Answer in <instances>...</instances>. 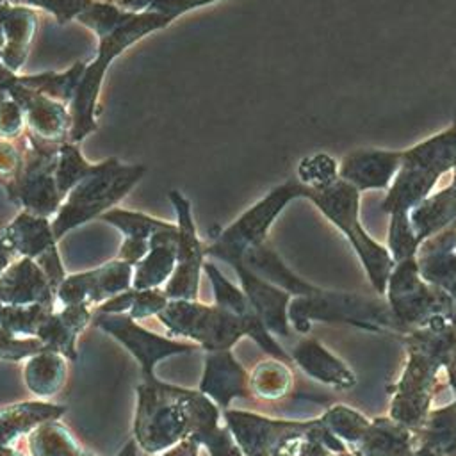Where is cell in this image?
Segmentation results:
<instances>
[{
	"mask_svg": "<svg viewBox=\"0 0 456 456\" xmlns=\"http://www.w3.org/2000/svg\"><path fill=\"white\" fill-rule=\"evenodd\" d=\"M176 244H178V224H171L166 230L157 232L150 239V251L137 262L134 287L150 289L166 280L176 264Z\"/></svg>",
	"mask_w": 456,
	"mask_h": 456,
	"instance_id": "18",
	"label": "cell"
},
{
	"mask_svg": "<svg viewBox=\"0 0 456 456\" xmlns=\"http://www.w3.org/2000/svg\"><path fill=\"white\" fill-rule=\"evenodd\" d=\"M408 217L420 244L451 228L456 221V180L422 200L408 212Z\"/></svg>",
	"mask_w": 456,
	"mask_h": 456,
	"instance_id": "15",
	"label": "cell"
},
{
	"mask_svg": "<svg viewBox=\"0 0 456 456\" xmlns=\"http://www.w3.org/2000/svg\"><path fill=\"white\" fill-rule=\"evenodd\" d=\"M212 2H217V0H150L146 11L159 12L166 16L169 21H173L175 18L185 14L187 11H192L196 7H201Z\"/></svg>",
	"mask_w": 456,
	"mask_h": 456,
	"instance_id": "32",
	"label": "cell"
},
{
	"mask_svg": "<svg viewBox=\"0 0 456 456\" xmlns=\"http://www.w3.org/2000/svg\"><path fill=\"white\" fill-rule=\"evenodd\" d=\"M21 121H23L21 107L12 98L2 100L0 102V134L16 135L21 128Z\"/></svg>",
	"mask_w": 456,
	"mask_h": 456,
	"instance_id": "33",
	"label": "cell"
},
{
	"mask_svg": "<svg viewBox=\"0 0 456 456\" xmlns=\"http://www.w3.org/2000/svg\"><path fill=\"white\" fill-rule=\"evenodd\" d=\"M0 4H12V5H27V7H37V0H0Z\"/></svg>",
	"mask_w": 456,
	"mask_h": 456,
	"instance_id": "38",
	"label": "cell"
},
{
	"mask_svg": "<svg viewBox=\"0 0 456 456\" xmlns=\"http://www.w3.org/2000/svg\"><path fill=\"white\" fill-rule=\"evenodd\" d=\"M417 431L385 417L370 419V426L354 449L358 456H415Z\"/></svg>",
	"mask_w": 456,
	"mask_h": 456,
	"instance_id": "13",
	"label": "cell"
},
{
	"mask_svg": "<svg viewBox=\"0 0 456 456\" xmlns=\"http://www.w3.org/2000/svg\"><path fill=\"white\" fill-rule=\"evenodd\" d=\"M130 278V264L119 260L110 262L96 271L77 274L62 281L61 299L66 303H78L84 297H103L109 294H116L128 285Z\"/></svg>",
	"mask_w": 456,
	"mask_h": 456,
	"instance_id": "12",
	"label": "cell"
},
{
	"mask_svg": "<svg viewBox=\"0 0 456 456\" xmlns=\"http://www.w3.org/2000/svg\"><path fill=\"white\" fill-rule=\"evenodd\" d=\"M144 171V166H121L116 159L94 164L91 173L69 191L68 200L52 223L55 239L91 217H100L103 210L107 212L141 180Z\"/></svg>",
	"mask_w": 456,
	"mask_h": 456,
	"instance_id": "4",
	"label": "cell"
},
{
	"mask_svg": "<svg viewBox=\"0 0 456 456\" xmlns=\"http://www.w3.org/2000/svg\"><path fill=\"white\" fill-rule=\"evenodd\" d=\"M385 301L403 328V333L426 326L436 317L449 319L451 315V299L424 281L415 256L394 265L387 283Z\"/></svg>",
	"mask_w": 456,
	"mask_h": 456,
	"instance_id": "6",
	"label": "cell"
},
{
	"mask_svg": "<svg viewBox=\"0 0 456 456\" xmlns=\"http://www.w3.org/2000/svg\"><path fill=\"white\" fill-rule=\"evenodd\" d=\"M324 456H358V454L353 449H349L347 445H340V447L328 451Z\"/></svg>",
	"mask_w": 456,
	"mask_h": 456,
	"instance_id": "37",
	"label": "cell"
},
{
	"mask_svg": "<svg viewBox=\"0 0 456 456\" xmlns=\"http://www.w3.org/2000/svg\"><path fill=\"white\" fill-rule=\"evenodd\" d=\"M135 12L126 11L112 2H105V0H94L78 18L77 21H80L82 25H86L87 28H91L98 39L114 32L119 25H123L128 18H132Z\"/></svg>",
	"mask_w": 456,
	"mask_h": 456,
	"instance_id": "28",
	"label": "cell"
},
{
	"mask_svg": "<svg viewBox=\"0 0 456 456\" xmlns=\"http://www.w3.org/2000/svg\"><path fill=\"white\" fill-rule=\"evenodd\" d=\"M289 321L299 333H308L314 322L347 324L370 333L403 335V328L394 317L388 303L356 292L319 289L310 296H296L289 305Z\"/></svg>",
	"mask_w": 456,
	"mask_h": 456,
	"instance_id": "2",
	"label": "cell"
},
{
	"mask_svg": "<svg viewBox=\"0 0 456 456\" xmlns=\"http://www.w3.org/2000/svg\"><path fill=\"white\" fill-rule=\"evenodd\" d=\"M399 340L406 362L399 379L388 388V417L419 431L431 411L438 372L456 353V324L447 317H436L426 326L408 330Z\"/></svg>",
	"mask_w": 456,
	"mask_h": 456,
	"instance_id": "1",
	"label": "cell"
},
{
	"mask_svg": "<svg viewBox=\"0 0 456 456\" xmlns=\"http://www.w3.org/2000/svg\"><path fill=\"white\" fill-rule=\"evenodd\" d=\"M94 0H37V7H43L59 23L77 20Z\"/></svg>",
	"mask_w": 456,
	"mask_h": 456,
	"instance_id": "31",
	"label": "cell"
},
{
	"mask_svg": "<svg viewBox=\"0 0 456 456\" xmlns=\"http://www.w3.org/2000/svg\"><path fill=\"white\" fill-rule=\"evenodd\" d=\"M454 180H456V169H454Z\"/></svg>",
	"mask_w": 456,
	"mask_h": 456,
	"instance_id": "40",
	"label": "cell"
},
{
	"mask_svg": "<svg viewBox=\"0 0 456 456\" xmlns=\"http://www.w3.org/2000/svg\"><path fill=\"white\" fill-rule=\"evenodd\" d=\"M5 93H9V96L21 107L28 125L37 135L50 141H59L64 134L69 135L71 116L66 114L64 107L59 102H53L21 86L18 82V77H14V80L7 86Z\"/></svg>",
	"mask_w": 456,
	"mask_h": 456,
	"instance_id": "11",
	"label": "cell"
},
{
	"mask_svg": "<svg viewBox=\"0 0 456 456\" xmlns=\"http://www.w3.org/2000/svg\"><path fill=\"white\" fill-rule=\"evenodd\" d=\"M292 362L312 379L337 390H351L356 387L354 370L335 353H331L317 338L301 340L290 354Z\"/></svg>",
	"mask_w": 456,
	"mask_h": 456,
	"instance_id": "10",
	"label": "cell"
},
{
	"mask_svg": "<svg viewBox=\"0 0 456 456\" xmlns=\"http://www.w3.org/2000/svg\"><path fill=\"white\" fill-rule=\"evenodd\" d=\"M403 164V151L392 150H354L340 164V178L360 192L387 189Z\"/></svg>",
	"mask_w": 456,
	"mask_h": 456,
	"instance_id": "9",
	"label": "cell"
},
{
	"mask_svg": "<svg viewBox=\"0 0 456 456\" xmlns=\"http://www.w3.org/2000/svg\"><path fill=\"white\" fill-rule=\"evenodd\" d=\"M100 219L119 228L125 233V237L144 239V240H150L157 232L171 226V223L160 221L157 217H151V216H146L141 212L123 210V208L107 210L100 216Z\"/></svg>",
	"mask_w": 456,
	"mask_h": 456,
	"instance_id": "25",
	"label": "cell"
},
{
	"mask_svg": "<svg viewBox=\"0 0 456 456\" xmlns=\"http://www.w3.org/2000/svg\"><path fill=\"white\" fill-rule=\"evenodd\" d=\"M36 27H37V14L34 9L27 5L5 4L4 52L0 61L7 69L16 71L23 64L28 53V46L32 43Z\"/></svg>",
	"mask_w": 456,
	"mask_h": 456,
	"instance_id": "17",
	"label": "cell"
},
{
	"mask_svg": "<svg viewBox=\"0 0 456 456\" xmlns=\"http://www.w3.org/2000/svg\"><path fill=\"white\" fill-rule=\"evenodd\" d=\"M86 66H87L86 62L78 61L64 73H41L32 77L25 75V77H18V82L53 102L66 103V102H73Z\"/></svg>",
	"mask_w": 456,
	"mask_h": 456,
	"instance_id": "24",
	"label": "cell"
},
{
	"mask_svg": "<svg viewBox=\"0 0 456 456\" xmlns=\"http://www.w3.org/2000/svg\"><path fill=\"white\" fill-rule=\"evenodd\" d=\"M169 200L178 216V244L176 269L166 292L173 297H192L198 289L203 248L196 235L189 200L178 191H169Z\"/></svg>",
	"mask_w": 456,
	"mask_h": 456,
	"instance_id": "7",
	"label": "cell"
},
{
	"mask_svg": "<svg viewBox=\"0 0 456 456\" xmlns=\"http://www.w3.org/2000/svg\"><path fill=\"white\" fill-rule=\"evenodd\" d=\"M240 262L253 271L256 276H260L262 280L283 289L285 292H289L292 297L296 296H310L315 294L321 287L299 278L296 273H292L285 262L278 256V253L269 248L265 242L248 249Z\"/></svg>",
	"mask_w": 456,
	"mask_h": 456,
	"instance_id": "14",
	"label": "cell"
},
{
	"mask_svg": "<svg viewBox=\"0 0 456 456\" xmlns=\"http://www.w3.org/2000/svg\"><path fill=\"white\" fill-rule=\"evenodd\" d=\"M11 253H14L12 248L9 246V242H7V239L4 237V233H0V271L7 265Z\"/></svg>",
	"mask_w": 456,
	"mask_h": 456,
	"instance_id": "36",
	"label": "cell"
},
{
	"mask_svg": "<svg viewBox=\"0 0 456 456\" xmlns=\"http://www.w3.org/2000/svg\"><path fill=\"white\" fill-rule=\"evenodd\" d=\"M388 251L394 262H403L417 256L420 248V240L417 239L408 212L390 214V228H388Z\"/></svg>",
	"mask_w": 456,
	"mask_h": 456,
	"instance_id": "30",
	"label": "cell"
},
{
	"mask_svg": "<svg viewBox=\"0 0 456 456\" xmlns=\"http://www.w3.org/2000/svg\"><path fill=\"white\" fill-rule=\"evenodd\" d=\"M417 452L424 456H456V399L433 408L417 431Z\"/></svg>",
	"mask_w": 456,
	"mask_h": 456,
	"instance_id": "20",
	"label": "cell"
},
{
	"mask_svg": "<svg viewBox=\"0 0 456 456\" xmlns=\"http://www.w3.org/2000/svg\"><path fill=\"white\" fill-rule=\"evenodd\" d=\"M285 363L287 362L278 360V358L260 363V367L255 372V379H253V388L258 395L269 397V399H278L290 392V388L294 385V376Z\"/></svg>",
	"mask_w": 456,
	"mask_h": 456,
	"instance_id": "26",
	"label": "cell"
},
{
	"mask_svg": "<svg viewBox=\"0 0 456 456\" xmlns=\"http://www.w3.org/2000/svg\"><path fill=\"white\" fill-rule=\"evenodd\" d=\"M306 187L299 180H289L274 187L251 208H248L235 223L219 233V237L208 244L203 253L217 256L228 264L240 262L242 255L265 242L267 230L285 208V205L296 198H305Z\"/></svg>",
	"mask_w": 456,
	"mask_h": 456,
	"instance_id": "5",
	"label": "cell"
},
{
	"mask_svg": "<svg viewBox=\"0 0 456 456\" xmlns=\"http://www.w3.org/2000/svg\"><path fill=\"white\" fill-rule=\"evenodd\" d=\"M232 265L242 281V287L251 308L256 312L264 326L273 333L289 337L290 335L289 305L292 301V296L283 289L256 276L242 262H235Z\"/></svg>",
	"mask_w": 456,
	"mask_h": 456,
	"instance_id": "8",
	"label": "cell"
},
{
	"mask_svg": "<svg viewBox=\"0 0 456 456\" xmlns=\"http://www.w3.org/2000/svg\"><path fill=\"white\" fill-rule=\"evenodd\" d=\"M415 456H424V454H420V452H417V451H415Z\"/></svg>",
	"mask_w": 456,
	"mask_h": 456,
	"instance_id": "39",
	"label": "cell"
},
{
	"mask_svg": "<svg viewBox=\"0 0 456 456\" xmlns=\"http://www.w3.org/2000/svg\"><path fill=\"white\" fill-rule=\"evenodd\" d=\"M436 180V176L422 169L401 164L395 178L388 187V194L383 200V210L388 214L410 212L429 196Z\"/></svg>",
	"mask_w": 456,
	"mask_h": 456,
	"instance_id": "21",
	"label": "cell"
},
{
	"mask_svg": "<svg viewBox=\"0 0 456 456\" xmlns=\"http://www.w3.org/2000/svg\"><path fill=\"white\" fill-rule=\"evenodd\" d=\"M403 164L440 176L456 169V119L449 128L438 132L403 151Z\"/></svg>",
	"mask_w": 456,
	"mask_h": 456,
	"instance_id": "16",
	"label": "cell"
},
{
	"mask_svg": "<svg viewBox=\"0 0 456 456\" xmlns=\"http://www.w3.org/2000/svg\"><path fill=\"white\" fill-rule=\"evenodd\" d=\"M94 164H89L84 160L80 151L77 150L75 142H61L59 144V155H57V166H55V182L59 187V192L69 194V191L86 178Z\"/></svg>",
	"mask_w": 456,
	"mask_h": 456,
	"instance_id": "27",
	"label": "cell"
},
{
	"mask_svg": "<svg viewBox=\"0 0 456 456\" xmlns=\"http://www.w3.org/2000/svg\"><path fill=\"white\" fill-rule=\"evenodd\" d=\"M171 21L151 11L135 12L123 25H119L114 32L100 37L96 57L91 64L86 66L84 75L78 82L75 98L71 102V130L69 142H80L86 135H89L96 128V107L98 96L103 82V75L110 62L121 55L128 46L135 41L142 39L146 34L167 27Z\"/></svg>",
	"mask_w": 456,
	"mask_h": 456,
	"instance_id": "3",
	"label": "cell"
},
{
	"mask_svg": "<svg viewBox=\"0 0 456 456\" xmlns=\"http://www.w3.org/2000/svg\"><path fill=\"white\" fill-rule=\"evenodd\" d=\"M319 419H321V424L331 435H335L338 440H342L353 451L360 445V442L363 440V436L370 426V419L367 415H363L360 410H356L349 404H342V403L331 404Z\"/></svg>",
	"mask_w": 456,
	"mask_h": 456,
	"instance_id": "23",
	"label": "cell"
},
{
	"mask_svg": "<svg viewBox=\"0 0 456 456\" xmlns=\"http://www.w3.org/2000/svg\"><path fill=\"white\" fill-rule=\"evenodd\" d=\"M2 233L12 251L28 258L43 256L55 249V235L48 219L28 210L21 212Z\"/></svg>",
	"mask_w": 456,
	"mask_h": 456,
	"instance_id": "19",
	"label": "cell"
},
{
	"mask_svg": "<svg viewBox=\"0 0 456 456\" xmlns=\"http://www.w3.org/2000/svg\"><path fill=\"white\" fill-rule=\"evenodd\" d=\"M46 290V276L28 256L14 264L0 280V297H9L11 301L37 299L45 296Z\"/></svg>",
	"mask_w": 456,
	"mask_h": 456,
	"instance_id": "22",
	"label": "cell"
},
{
	"mask_svg": "<svg viewBox=\"0 0 456 456\" xmlns=\"http://www.w3.org/2000/svg\"><path fill=\"white\" fill-rule=\"evenodd\" d=\"M340 178V166L326 153L305 157L297 167V180L308 189H324Z\"/></svg>",
	"mask_w": 456,
	"mask_h": 456,
	"instance_id": "29",
	"label": "cell"
},
{
	"mask_svg": "<svg viewBox=\"0 0 456 456\" xmlns=\"http://www.w3.org/2000/svg\"><path fill=\"white\" fill-rule=\"evenodd\" d=\"M20 167V155L12 144L0 142V173L11 175Z\"/></svg>",
	"mask_w": 456,
	"mask_h": 456,
	"instance_id": "34",
	"label": "cell"
},
{
	"mask_svg": "<svg viewBox=\"0 0 456 456\" xmlns=\"http://www.w3.org/2000/svg\"><path fill=\"white\" fill-rule=\"evenodd\" d=\"M444 370L447 374V383H449V387H451V390L454 394V399H456V353L449 358V362L445 363Z\"/></svg>",
	"mask_w": 456,
	"mask_h": 456,
	"instance_id": "35",
	"label": "cell"
}]
</instances>
